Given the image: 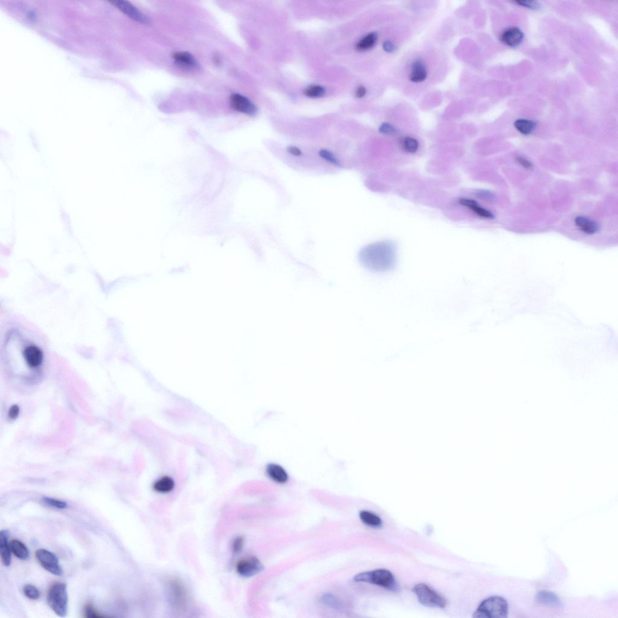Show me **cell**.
Here are the masks:
<instances>
[{
  "label": "cell",
  "mask_w": 618,
  "mask_h": 618,
  "mask_svg": "<svg viewBox=\"0 0 618 618\" xmlns=\"http://www.w3.org/2000/svg\"><path fill=\"white\" fill-rule=\"evenodd\" d=\"M361 265L371 272L384 273L395 269L398 263V249L392 241L371 243L359 251Z\"/></svg>",
  "instance_id": "6da1fadb"
},
{
  "label": "cell",
  "mask_w": 618,
  "mask_h": 618,
  "mask_svg": "<svg viewBox=\"0 0 618 618\" xmlns=\"http://www.w3.org/2000/svg\"><path fill=\"white\" fill-rule=\"evenodd\" d=\"M47 601L50 609L57 616L66 617L69 604L67 584L61 582L53 584L48 590Z\"/></svg>",
  "instance_id": "7a4b0ae2"
},
{
  "label": "cell",
  "mask_w": 618,
  "mask_h": 618,
  "mask_svg": "<svg viewBox=\"0 0 618 618\" xmlns=\"http://www.w3.org/2000/svg\"><path fill=\"white\" fill-rule=\"evenodd\" d=\"M353 580L356 582H367L393 591L398 590L395 578L390 571L386 569H376L362 572L357 574Z\"/></svg>",
  "instance_id": "3957f363"
},
{
  "label": "cell",
  "mask_w": 618,
  "mask_h": 618,
  "mask_svg": "<svg viewBox=\"0 0 618 618\" xmlns=\"http://www.w3.org/2000/svg\"><path fill=\"white\" fill-rule=\"evenodd\" d=\"M507 614L508 604L506 600L500 597H491L481 603L473 617L477 618H506Z\"/></svg>",
  "instance_id": "277c9868"
},
{
  "label": "cell",
  "mask_w": 618,
  "mask_h": 618,
  "mask_svg": "<svg viewBox=\"0 0 618 618\" xmlns=\"http://www.w3.org/2000/svg\"><path fill=\"white\" fill-rule=\"evenodd\" d=\"M413 592L422 605L440 609L446 607L447 603L445 599L426 584H417L414 587Z\"/></svg>",
  "instance_id": "5b68a950"
},
{
  "label": "cell",
  "mask_w": 618,
  "mask_h": 618,
  "mask_svg": "<svg viewBox=\"0 0 618 618\" xmlns=\"http://www.w3.org/2000/svg\"><path fill=\"white\" fill-rule=\"evenodd\" d=\"M37 562L47 571L52 574L61 576L62 570L58 558L53 552L45 549H39L35 552Z\"/></svg>",
  "instance_id": "8992f818"
},
{
  "label": "cell",
  "mask_w": 618,
  "mask_h": 618,
  "mask_svg": "<svg viewBox=\"0 0 618 618\" xmlns=\"http://www.w3.org/2000/svg\"><path fill=\"white\" fill-rule=\"evenodd\" d=\"M169 586L172 604L177 609H184L188 602V594L185 585L180 580L173 579L169 582Z\"/></svg>",
  "instance_id": "52a82bcc"
},
{
  "label": "cell",
  "mask_w": 618,
  "mask_h": 618,
  "mask_svg": "<svg viewBox=\"0 0 618 618\" xmlns=\"http://www.w3.org/2000/svg\"><path fill=\"white\" fill-rule=\"evenodd\" d=\"M264 566L255 557H246L236 564V571L243 577H251L263 571Z\"/></svg>",
  "instance_id": "ba28073f"
},
{
  "label": "cell",
  "mask_w": 618,
  "mask_h": 618,
  "mask_svg": "<svg viewBox=\"0 0 618 618\" xmlns=\"http://www.w3.org/2000/svg\"><path fill=\"white\" fill-rule=\"evenodd\" d=\"M113 6H115L126 15V16L130 18V19L134 21L140 22L142 24H150L151 23V20L145 14L138 9L136 7L133 6L129 2L125 1H115L110 2Z\"/></svg>",
  "instance_id": "9c48e42d"
},
{
  "label": "cell",
  "mask_w": 618,
  "mask_h": 618,
  "mask_svg": "<svg viewBox=\"0 0 618 618\" xmlns=\"http://www.w3.org/2000/svg\"><path fill=\"white\" fill-rule=\"evenodd\" d=\"M230 105L236 111L248 115H254L257 112V107L248 98L238 94L230 96Z\"/></svg>",
  "instance_id": "30bf717a"
},
{
  "label": "cell",
  "mask_w": 618,
  "mask_h": 618,
  "mask_svg": "<svg viewBox=\"0 0 618 618\" xmlns=\"http://www.w3.org/2000/svg\"><path fill=\"white\" fill-rule=\"evenodd\" d=\"M11 549L9 542V532L6 529L0 532V555L2 564L8 567L11 564Z\"/></svg>",
  "instance_id": "8fae6325"
},
{
  "label": "cell",
  "mask_w": 618,
  "mask_h": 618,
  "mask_svg": "<svg viewBox=\"0 0 618 618\" xmlns=\"http://www.w3.org/2000/svg\"><path fill=\"white\" fill-rule=\"evenodd\" d=\"M524 38L523 33L517 27H510L501 35L502 42L510 47H516L521 43Z\"/></svg>",
  "instance_id": "7c38bea8"
},
{
  "label": "cell",
  "mask_w": 618,
  "mask_h": 618,
  "mask_svg": "<svg viewBox=\"0 0 618 618\" xmlns=\"http://www.w3.org/2000/svg\"><path fill=\"white\" fill-rule=\"evenodd\" d=\"M173 59L178 66L184 69L193 70L199 67V63L189 53L176 52L173 55Z\"/></svg>",
  "instance_id": "4fadbf2b"
},
{
  "label": "cell",
  "mask_w": 618,
  "mask_h": 618,
  "mask_svg": "<svg viewBox=\"0 0 618 618\" xmlns=\"http://www.w3.org/2000/svg\"><path fill=\"white\" fill-rule=\"evenodd\" d=\"M575 223L580 230L587 235H595L600 229L599 223L596 221L582 216L575 218Z\"/></svg>",
  "instance_id": "5bb4252c"
},
{
  "label": "cell",
  "mask_w": 618,
  "mask_h": 618,
  "mask_svg": "<svg viewBox=\"0 0 618 618\" xmlns=\"http://www.w3.org/2000/svg\"><path fill=\"white\" fill-rule=\"evenodd\" d=\"M536 602L537 604L547 605V606L562 608L563 603L557 595L554 593L542 591L538 593L536 597Z\"/></svg>",
  "instance_id": "9a60e30c"
},
{
  "label": "cell",
  "mask_w": 618,
  "mask_h": 618,
  "mask_svg": "<svg viewBox=\"0 0 618 618\" xmlns=\"http://www.w3.org/2000/svg\"><path fill=\"white\" fill-rule=\"evenodd\" d=\"M266 473L271 479L278 484H285L288 481L289 477L287 472L282 467L278 464H269L266 468Z\"/></svg>",
  "instance_id": "2e32d148"
},
{
  "label": "cell",
  "mask_w": 618,
  "mask_h": 618,
  "mask_svg": "<svg viewBox=\"0 0 618 618\" xmlns=\"http://www.w3.org/2000/svg\"><path fill=\"white\" fill-rule=\"evenodd\" d=\"M428 74L426 67L421 60L418 59L412 65L409 79L413 82H421L426 79Z\"/></svg>",
  "instance_id": "e0dca14e"
},
{
  "label": "cell",
  "mask_w": 618,
  "mask_h": 618,
  "mask_svg": "<svg viewBox=\"0 0 618 618\" xmlns=\"http://www.w3.org/2000/svg\"><path fill=\"white\" fill-rule=\"evenodd\" d=\"M459 203L462 205L464 206L469 209L473 211L479 217L489 218V219H493L494 218V215L489 210L481 207L476 201L470 199H461L459 200Z\"/></svg>",
  "instance_id": "ac0fdd59"
},
{
  "label": "cell",
  "mask_w": 618,
  "mask_h": 618,
  "mask_svg": "<svg viewBox=\"0 0 618 618\" xmlns=\"http://www.w3.org/2000/svg\"><path fill=\"white\" fill-rule=\"evenodd\" d=\"M175 486L174 480L170 476H164L154 482L153 489L157 493L166 494L172 491Z\"/></svg>",
  "instance_id": "d6986e66"
},
{
  "label": "cell",
  "mask_w": 618,
  "mask_h": 618,
  "mask_svg": "<svg viewBox=\"0 0 618 618\" xmlns=\"http://www.w3.org/2000/svg\"><path fill=\"white\" fill-rule=\"evenodd\" d=\"M10 546L12 553L17 557L18 559L21 560H26L29 557V550L27 548L26 545L24 544L21 541L17 539L12 540L10 542Z\"/></svg>",
  "instance_id": "ffe728a7"
},
{
  "label": "cell",
  "mask_w": 618,
  "mask_h": 618,
  "mask_svg": "<svg viewBox=\"0 0 618 618\" xmlns=\"http://www.w3.org/2000/svg\"><path fill=\"white\" fill-rule=\"evenodd\" d=\"M359 517L364 524L370 527H379L382 524L381 519L371 511L363 510L359 513Z\"/></svg>",
  "instance_id": "44dd1931"
},
{
  "label": "cell",
  "mask_w": 618,
  "mask_h": 618,
  "mask_svg": "<svg viewBox=\"0 0 618 618\" xmlns=\"http://www.w3.org/2000/svg\"><path fill=\"white\" fill-rule=\"evenodd\" d=\"M514 127L521 134L528 135L533 132L536 127V124L531 120L519 119L515 122Z\"/></svg>",
  "instance_id": "7402d4cb"
},
{
  "label": "cell",
  "mask_w": 618,
  "mask_h": 618,
  "mask_svg": "<svg viewBox=\"0 0 618 618\" xmlns=\"http://www.w3.org/2000/svg\"><path fill=\"white\" fill-rule=\"evenodd\" d=\"M378 40V35L376 33H370L363 37L356 45L357 49L364 51L371 49L375 45Z\"/></svg>",
  "instance_id": "603a6c76"
},
{
  "label": "cell",
  "mask_w": 618,
  "mask_h": 618,
  "mask_svg": "<svg viewBox=\"0 0 618 618\" xmlns=\"http://www.w3.org/2000/svg\"><path fill=\"white\" fill-rule=\"evenodd\" d=\"M402 145H403V149L406 152L414 154V153L418 152L419 148V143L414 138L406 137L403 140Z\"/></svg>",
  "instance_id": "cb8c5ba5"
},
{
  "label": "cell",
  "mask_w": 618,
  "mask_h": 618,
  "mask_svg": "<svg viewBox=\"0 0 618 618\" xmlns=\"http://www.w3.org/2000/svg\"><path fill=\"white\" fill-rule=\"evenodd\" d=\"M318 155L321 158L326 162L330 163V164L335 165V166L341 167V163L340 161L338 159L332 152L330 150L327 149H321L318 152Z\"/></svg>",
  "instance_id": "d4e9b609"
},
{
  "label": "cell",
  "mask_w": 618,
  "mask_h": 618,
  "mask_svg": "<svg viewBox=\"0 0 618 618\" xmlns=\"http://www.w3.org/2000/svg\"><path fill=\"white\" fill-rule=\"evenodd\" d=\"M306 96L311 98H318L323 96L325 94V90L320 85H311L304 91Z\"/></svg>",
  "instance_id": "484cf974"
},
{
  "label": "cell",
  "mask_w": 618,
  "mask_h": 618,
  "mask_svg": "<svg viewBox=\"0 0 618 618\" xmlns=\"http://www.w3.org/2000/svg\"><path fill=\"white\" fill-rule=\"evenodd\" d=\"M25 596L32 600H38L41 597V593L36 587L32 584H27L23 587Z\"/></svg>",
  "instance_id": "4316f807"
},
{
  "label": "cell",
  "mask_w": 618,
  "mask_h": 618,
  "mask_svg": "<svg viewBox=\"0 0 618 618\" xmlns=\"http://www.w3.org/2000/svg\"><path fill=\"white\" fill-rule=\"evenodd\" d=\"M321 600L325 604L333 609H340L341 604L340 601L334 595L327 594L323 595Z\"/></svg>",
  "instance_id": "83f0119b"
},
{
  "label": "cell",
  "mask_w": 618,
  "mask_h": 618,
  "mask_svg": "<svg viewBox=\"0 0 618 618\" xmlns=\"http://www.w3.org/2000/svg\"><path fill=\"white\" fill-rule=\"evenodd\" d=\"M42 501H43L44 503L47 505V506L52 507L53 508L63 509H66L67 507L66 502L61 501V500L44 497L42 498Z\"/></svg>",
  "instance_id": "f1b7e54d"
},
{
  "label": "cell",
  "mask_w": 618,
  "mask_h": 618,
  "mask_svg": "<svg viewBox=\"0 0 618 618\" xmlns=\"http://www.w3.org/2000/svg\"><path fill=\"white\" fill-rule=\"evenodd\" d=\"M85 617L87 618H103L104 616L97 611L91 604H87L84 608Z\"/></svg>",
  "instance_id": "f546056e"
},
{
  "label": "cell",
  "mask_w": 618,
  "mask_h": 618,
  "mask_svg": "<svg viewBox=\"0 0 618 618\" xmlns=\"http://www.w3.org/2000/svg\"><path fill=\"white\" fill-rule=\"evenodd\" d=\"M244 542L245 540L243 537L240 536L236 537L233 542V551L235 552V553H238V552H240L242 551L243 546H244Z\"/></svg>",
  "instance_id": "4dcf8cb0"
},
{
  "label": "cell",
  "mask_w": 618,
  "mask_h": 618,
  "mask_svg": "<svg viewBox=\"0 0 618 618\" xmlns=\"http://www.w3.org/2000/svg\"><path fill=\"white\" fill-rule=\"evenodd\" d=\"M379 132L385 135H394L396 133V128L390 124H383L379 127Z\"/></svg>",
  "instance_id": "1f68e13d"
},
{
  "label": "cell",
  "mask_w": 618,
  "mask_h": 618,
  "mask_svg": "<svg viewBox=\"0 0 618 618\" xmlns=\"http://www.w3.org/2000/svg\"><path fill=\"white\" fill-rule=\"evenodd\" d=\"M20 413V408L17 404H14L10 408L8 412L9 418L11 419H16L19 416Z\"/></svg>",
  "instance_id": "d6a6232c"
},
{
  "label": "cell",
  "mask_w": 618,
  "mask_h": 618,
  "mask_svg": "<svg viewBox=\"0 0 618 618\" xmlns=\"http://www.w3.org/2000/svg\"><path fill=\"white\" fill-rule=\"evenodd\" d=\"M287 152L289 154L294 156V157H301L302 155V151L298 147L294 146V145H290L287 148Z\"/></svg>",
  "instance_id": "836d02e7"
},
{
  "label": "cell",
  "mask_w": 618,
  "mask_h": 618,
  "mask_svg": "<svg viewBox=\"0 0 618 618\" xmlns=\"http://www.w3.org/2000/svg\"><path fill=\"white\" fill-rule=\"evenodd\" d=\"M516 160L517 161V162L519 163L520 164L522 165V166H523L524 168H526V169H531L532 164L531 163H530L529 161L527 160L526 158H525L522 157H517Z\"/></svg>",
  "instance_id": "e575fe53"
},
{
  "label": "cell",
  "mask_w": 618,
  "mask_h": 618,
  "mask_svg": "<svg viewBox=\"0 0 618 618\" xmlns=\"http://www.w3.org/2000/svg\"><path fill=\"white\" fill-rule=\"evenodd\" d=\"M383 50L388 53L393 52L394 50H395V46H394L393 42H392L390 41H385L383 43Z\"/></svg>",
  "instance_id": "d590c367"
},
{
  "label": "cell",
  "mask_w": 618,
  "mask_h": 618,
  "mask_svg": "<svg viewBox=\"0 0 618 618\" xmlns=\"http://www.w3.org/2000/svg\"><path fill=\"white\" fill-rule=\"evenodd\" d=\"M366 91L365 87L364 86H359L358 89H357L356 91V97L358 98L363 97L364 95H365Z\"/></svg>",
  "instance_id": "8d00e7d4"
},
{
  "label": "cell",
  "mask_w": 618,
  "mask_h": 618,
  "mask_svg": "<svg viewBox=\"0 0 618 618\" xmlns=\"http://www.w3.org/2000/svg\"><path fill=\"white\" fill-rule=\"evenodd\" d=\"M517 3L522 4V6L529 7H531V8H533L534 7H536L537 6V2L535 1H517Z\"/></svg>",
  "instance_id": "74e56055"
}]
</instances>
